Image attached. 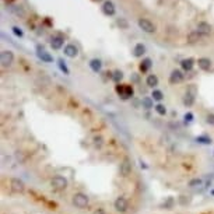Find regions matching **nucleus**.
<instances>
[{
	"mask_svg": "<svg viewBox=\"0 0 214 214\" xmlns=\"http://www.w3.org/2000/svg\"><path fill=\"white\" fill-rule=\"evenodd\" d=\"M116 93H118V95L121 97L122 100L126 101V100H129V98H132L134 91H133L132 85H129V84H126V85L118 84V85H116Z\"/></svg>",
	"mask_w": 214,
	"mask_h": 214,
	"instance_id": "nucleus-1",
	"label": "nucleus"
},
{
	"mask_svg": "<svg viewBox=\"0 0 214 214\" xmlns=\"http://www.w3.org/2000/svg\"><path fill=\"white\" fill-rule=\"evenodd\" d=\"M72 202L77 208H81L83 210V208H85L88 206V197H87V195H84V193H74Z\"/></svg>",
	"mask_w": 214,
	"mask_h": 214,
	"instance_id": "nucleus-2",
	"label": "nucleus"
},
{
	"mask_svg": "<svg viewBox=\"0 0 214 214\" xmlns=\"http://www.w3.org/2000/svg\"><path fill=\"white\" fill-rule=\"evenodd\" d=\"M51 185H52V187L56 189V190H64L67 187V185H69V182H67V179L64 178V176H62V175H56V176L52 178Z\"/></svg>",
	"mask_w": 214,
	"mask_h": 214,
	"instance_id": "nucleus-3",
	"label": "nucleus"
},
{
	"mask_svg": "<svg viewBox=\"0 0 214 214\" xmlns=\"http://www.w3.org/2000/svg\"><path fill=\"white\" fill-rule=\"evenodd\" d=\"M195 98H196V87L195 85H190L189 88L186 90V94H185L183 98V105L185 106H192L195 104Z\"/></svg>",
	"mask_w": 214,
	"mask_h": 214,
	"instance_id": "nucleus-4",
	"label": "nucleus"
},
{
	"mask_svg": "<svg viewBox=\"0 0 214 214\" xmlns=\"http://www.w3.org/2000/svg\"><path fill=\"white\" fill-rule=\"evenodd\" d=\"M137 24H139L140 30H143L144 32H147V34H154L155 31H157L155 25H154L150 20H147V18H140Z\"/></svg>",
	"mask_w": 214,
	"mask_h": 214,
	"instance_id": "nucleus-5",
	"label": "nucleus"
},
{
	"mask_svg": "<svg viewBox=\"0 0 214 214\" xmlns=\"http://www.w3.org/2000/svg\"><path fill=\"white\" fill-rule=\"evenodd\" d=\"M13 62H14V53L11 51H3L0 55V63L3 64L4 67L11 66Z\"/></svg>",
	"mask_w": 214,
	"mask_h": 214,
	"instance_id": "nucleus-6",
	"label": "nucleus"
},
{
	"mask_svg": "<svg viewBox=\"0 0 214 214\" xmlns=\"http://www.w3.org/2000/svg\"><path fill=\"white\" fill-rule=\"evenodd\" d=\"M10 187L14 193H23L25 190V183L18 178H11L10 179Z\"/></svg>",
	"mask_w": 214,
	"mask_h": 214,
	"instance_id": "nucleus-7",
	"label": "nucleus"
},
{
	"mask_svg": "<svg viewBox=\"0 0 214 214\" xmlns=\"http://www.w3.org/2000/svg\"><path fill=\"white\" fill-rule=\"evenodd\" d=\"M113 206H115V210H116V211H119V213H126L127 207H129V203H127L126 197L119 196L118 199L115 200Z\"/></svg>",
	"mask_w": 214,
	"mask_h": 214,
	"instance_id": "nucleus-8",
	"label": "nucleus"
},
{
	"mask_svg": "<svg viewBox=\"0 0 214 214\" xmlns=\"http://www.w3.org/2000/svg\"><path fill=\"white\" fill-rule=\"evenodd\" d=\"M36 56L39 57L42 62H45V63H51V62H53L52 55L49 53V52H46L45 49H43V46H41V45L36 46Z\"/></svg>",
	"mask_w": 214,
	"mask_h": 214,
	"instance_id": "nucleus-9",
	"label": "nucleus"
},
{
	"mask_svg": "<svg viewBox=\"0 0 214 214\" xmlns=\"http://www.w3.org/2000/svg\"><path fill=\"white\" fill-rule=\"evenodd\" d=\"M130 172H132V163H130L129 158H125L121 163V167H119V174H121V176L126 178L130 175Z\"/></svg>",
	"mask_w": 214,
	"mask_h": 214,
	"instance_id": "nucleus-10",
	"label": "nucleus"
},
{
	"mask_svg": "<svg viewBox=\"0 0 214 214\" xmlns=\"http://www.w3.org/2000/svg\"><path fill=\"white\" fill-rule=\"evenodd\" d=\"M183 79H185V74L178 69L172 70L171 74H169V83L171 84H179V83L183 81Z\"/></svg>",
	"mask_w": 214,
	"mask_h": 214,
	"instance_id": "nucleus-11",
	"label": "nucleus"
},
{
	"mask_svg": "<svg viewBox=\"0 0 214 214\" xmlns=\"http://www.w3.org/2000/svg\"><path fill=\"white\" fill-rule=\"evenodd\" d=\"M64 56H67V57H77L79 56V48L76 45H73V43H69V45H66L64 46Z\"/></svg>",
	"mask_w": 214,
	"mask_h": 214,
	"instance_id": "nucleus-12",
	"label": "nucleus"
},
{
	"mask_svg": "<svg viewBox=\"0 0 214 214\" xmlns=\"http://www.w3.org/2000/svg\"><path fill=\"white\" fill-rule=\"evenodd\" d=\"M196 31L199 34H202L203 36H207V35H210L211 34V25L208 24V23H199L197 24V28H196Z\"/></svg>",
	"mask_w": 214,
	"mask_h": 214,
	"instance_id": "nucleus-13",
	"label": "nucleus"
},
{
	"mask_svg": "<svg viewBox=\"0 0 214 214\" xmlns=\"http://www.w3.org/2000/svg\"><path fill=\"white\" fill-rule=\"evenodd\" d=\"M63 43H64V38L62 35H55L51 38V46L55 49V51L60 49L62 46H63Z\"/></svg>",
	"mask_w": 214,
	"mask_h": 214,
	"instance_id": "nucleus-14",
	"label": "nucleus"
},
{
	"mask_svg": "<svg viewBox=\"0 0 214 214\" xmlns=\"http://www.w3.org/2000/svg\"><path fill=\"white\" fill-rule=\"evenodd\" d=\"M115 11H116V9H115V4L112 3L111 0H106V2H104L102 4V13L105 15H113Z\"/></svg>",
	"mask_w": 214,
	"mask_h": 214,
	"instance_id": "nucleus-15",
	"label": "nucleus"
},
{
	"mask_svg": "<svg viewBox=\"0 0 214 214\" xmlns=\"http://www.w3.org/2000/svg\"><path fill=\"white\" fill-rule=\"evenodd\" d=\"M197 64H199V69L204 70V72L211 69V60L208 57H200L199 60H197Z\"/></svg>",
	"mask_w": 214,
	"mask_h": 214,
	"instance_id": "nucleus-16",
	"label": "nucleus"
},
{
	"mask_svg": "<svg viewBox=\"0 0 214 214\" xmlns=\"http://www.w3.org/2000/svg\"><path fill=\"white\" fill-rule=\"evenodd\" d=\"M158 81H160V80H158V77L155 74H148L147 79H146V84H147L150 88H154V90H155V87L158 85Z\"/></svg>",
	"mask_w": 214,
	"mask_h": 214,
	"instance_id": "nucleus-17",
	"label": "nucleus"
},
{
	"mask_svg": "<svg viewBox=\"0 0 214 214\" xmlns=\"http://www.w3.org/2000/svg\"><path fill=\"white\" fill-rule=\"evenodd\" d=\"M195 66V60H193L192 57H187V59H183L181 62V67L185 70V72H190Z\"/></svg>",
	"mask_w": 214,
	"mask_h": 214,
	"instance_id": "nucleus-18",
	"label": "nucleus"
},
{
	"mask_svg": "<svg viewBox=\"0 0 214 214\" xmlns=\"http://www.w3.org/2000/svg\"><path fill=\"white\" fill-rule=\"evenodd\" d=\"M90 67L94 73H100L102 69V62L100 59H91L90 60Z\"/></svg>",
	"mask_w": 214,
	"mask_h": 214,
	"instance_id": "nucleus-19",
	"label": "nucleus"
},
{
	"mask_svg": "<svg viewBox=\"0 0 214 214\" xmlns=\"http://www.w3.org/2000/svg\"><path fill=\"white\" fill-rule=\"evenodd\" d=\"M151 66H153V60H151L150 57H146V59H143L142 63H140V72L147 73L151 69Z\"/></svg>",
	"mask_w": 214,
	"mask_h": 214,
	"instance_id": "nucleus-20",
	"label": "nucleus"
},
{
	"mask_svg": "<svg viewBox=\"0 0 214 214\" xmlns=\"http://www.w3.org/2000/svg\"><path fill=\"white\" fill-rule=\"evenodd\" d=\"M146 53V46L143 43H137L133 48V56L134 57H143V55Z\"/></svg>",
	"mask_w": 214,
	"mask_h": 214,
	"instance_id": "nucleus-21",
	"label": "nucleus"
},
{
	"mask_svg": "<svg viewBox=\"0 0 214 214\" xmlns=\"http://www.w3.org/2000/svg\"><path fill=\"white\" fill-rule=\"evenodd\" d=\"M202 38H204V36H203L202 34H199L197 31H195V32H192V34H189V35H187L186 41H187L189 43H196L197 41H200Z\"/></svg>",
	"mask_w": 214,
	"mask_h": 214,
	"instance_id": "nucleus-22",
	"label": "nucleus"
},
{
	"mask_svg": "<svg viewBox=\"0 0 214 214\" xmlns=\"http://www.w3.org/2000/svg\"><path fill=\"white\" fill-rule=\"evenodd\" d=\"M142 105L144 109H151L154 108V100L151 98V97H144L142 100Z\"/></svg>",
	"mask_w": 214,
	"mask_h": 214,
	"instance_id": "nucleus-23",
	"label": "nucleus"
},
{
	"mask_svg": "<svg viewBox=\"0 0 214 214\" xmlns=\"http://www.w3.org/2000/svg\"><path fill=\"white\" fill-rule=\"evenodd\" d=\"M151 98H153L154 101H163V98H164V94H163V91L161 90H153V93H151Z\"/></svg>",
	"mask_w": 214,
	"mask_h": 214,
	"instance_id": "nucleus-24",
	"label": "nucleus"
},
{
	"mask_svg": "<svg viewBox=\"0 0 214 214\" xmlns=\"http://www.w3.org/2000/svg\"><path fill=\"white\" fill-rule=\"evenodd\" d=\"M116 25L121 27V30H127L129 28V23H127L126 18H116Z\"/></svg>",
	"mask_w": 214,
	"mask_h": 214,
	"instance_id": "nucleus-25",
	"label": "nucleus"
},
{
	"mask_svg": "<svg viewBox=\"0 0 214 214\" xmlns=\"http://www.w3.org/2000/svg\"><path fill=\"white\" fill-rule=\"evenodd\" d=\"M122 79H123V73L121 72V70H115L113 73H112V80H113L115 83H121Z\"/></svg>",
	"mask_w": 214,
	"mask_h": 214,
	"instance_id": "nucleus-26",
	"label": "nucleus"
},
{
	"mask_svg": "<svg viewBox=\"0 0 214 214\" xmlns=\"http://www.w3.org/2000/svg\"><path fill=\"white\" fill-rule=\"evenodd\" d=\"M196 142L197 143H202V144H211V143H213V140H211V137H208V136H197V137H196Z\"/></svg>",
	"mask_w": 214,
	"mask_h": 214,
	"instance_id": "nucleus-27",
	"label": "nucleus"
},
{
	"mask_svg": "<svg viewBox=\"0 0 214 214\" xmlns=\"http://www.w3.org/2000/svg\"><path fill=\"white\" fill-rule=\"evenodd\" d=\"M154 109H155V112H157L160 116H165L167 115V108H165V105H163V104H157V105L154 106Z\"/></svg>",
	"mask_w": 214,
	"mask_h": 214,
	"instance_id": "nucleus-28",
	"label": "nucleus"
},
{
	"mask_svg": "<svg viewBox=\"0 0 214 214\" xmlns=\"http://www.w3.org/2000/svg\"><path fill=\"white\" fill-rule=\"evenodd\" d=\"M57 66H59V69H60L64 74H70V70H69V67L66 66L63 59H57Z\"/></svg>",
	"mask_w": 214,
	"mask_h": 214,
	"instance_id": "nucleus-29",
	"label": "nucleus"
},
{
	"mask_svg": "<svg viewBox=\"0 0 214 214\" xmlns=\"http://www.w3.org/2000/svg\"><path fill=\"white\" fill-rule=\"evenodd\" d=\"M202 185H203L202 179L195 178V179H190L189 183H187V186H189V187H199V186H202Z\"/></svg>",
	"mask_w": 214,
	"mask_h": 214,
	"instance_id": "nucleus-30",
	"label": "nucleus"
},
{
	"mask_svg": "<svg viewBox=\"0 0 214 214\" xmlns=\"http://www.w3.org/2000/svg\"><path fill=\"white\" fill-rule=\"evenodd\" d=\"M94 146H95L97 148H101L104 146V139L101 136H95V137H94Z\"/></svg>",
	"mask_w": 214,
	"mask_h": 214,
	"instance_id": "nucleus-31",
	"label": "nucleus"
},
{
	"mask_svg": "<svg viewBox=\"0 0 214 214\" xmlns=\"http://www.w3.org/2000/svg\"><path fill=\"white\" fill-rule=\"evenodd\" d=\"M10 10H11L13 13H15L17 15H21V17H23V15H25V11L21 9V7H18V6H11V7H10Z\"/></svg>",
	"mask_w": 214,
	"mask_h": 214,
	"instance_id": "nucleus-32",
	"label": "nucleus"
},
{
	"mask_svg": "<svg viewBox=\"0 0 214 214\" xmlns=\"http://www.w3.org/2000/svg\"><path fill=\"white\" fill-rule=\"evenodd\" d=\"M11 31L15 36H18V38H23V36H24V31H23L20 27H13Z\"/></svg>",
	"mask_w": 214,
	"mask_h": 214,
	"instance_id": "nucleus-33",
	"label": "nucleus"
},
{
	"mask_svg": "<svg viewBox=\"0 0 214 214\" xmlns=\"http://www.w3.org/2000/svg\"><path fill=\"white\" fill-rule=\"evenodd\" d=\"M193 118H195V116H193L192 112H186V113H185V116H183V119H185V122H186V123H192Z\"/></svg>",
	"mask_w": 214,
	"mask_h": 214,
	"instance_id": "nucleus-34",
	"label": "nucleus"
},
{
	"mask_svg": "<svg viewBox=\"0 0 214 214\" xmlns=\"http://www.w3.org/2000/svg\"><path fill=\"white\" fill-rule=\"evenodd\" d=\"M174 204H175V200L172 199V197H168V199H167V202L164 203V206H165V208H168V210H169V208H172V207H174Z\"/></svg>",
	"mask_w": 214,
	"mask_h": 214,
	"instance_id": "nucleus-35",
	"label": "nucleus"
},
{
	"mask_svg": "<svg viewBox=\"0 0 214 214\" xmlns=\"http://www.w3.org/2000/svg\"><path fill=\"white\" fill-rule=\"evenodd\" d=\"M179 203H181L182 206H186L187 203H190V199H189V196H179Z\"/></svg>",
	"mask_w": 214,
	"mask_h": 214,
	"instance_id": "nucleus-36",
	"label": "nucleus"
},
{
	"mask_svg": "<svg viewBox=\"0 0 214 214\" xmlns=\"http://www.w3.org/2000/svg\"><path fill=\"white\" fill-rule=\"evenodd\" d=\"M206 122H207L208 125H211V126H214V113H208L207 116H206Z\"/></svg>",
	"mask_w": 214,
	"mask_h": 214,
	"instance_id": "nucleus-37",
	"label": "nucleus"
},
{
	"mask_svg": "<svg viewBox=\"0 0 214 214\" xmlns=\"http://www.w3.org/2000/svg\"><path fill=\"white\" fill-rule=\"evenodd\" d=\"M93 214H106V211L104 210V208H98V210H95Z\"/></svg>",
	"mask_w": 214,
	"mask_h": 214,
	"instance_id": "nucleus-38",
	"label": "nucleus"
},
{
	"mask_svg": "<svg viewBox=\"0 0 214 214\" xmlns=\"http://www.w3.org/2000/svg\"><path fill=\"white\" fill-rule=\"evenodd\" d=\"M140 167H142V168H144V169H146V168H147V165H146V164H144V163H140Z\"/></svg>",
	"mask_w": 214,
	"mask_h": 214,
	"instance_id": "nucleus-39",
	"label": "nucleus"
},
{
	"mask_svg": "<svg viewBox=\"0 0 214 214\" xmlns=\"http://www.w3.org/2000/svg\"><path fill=\"white\" fill-rule=\"evenodd\" d=\"M7 3H13V2H14V0H6Z\"/></svg>",
	"mask_w": 214,
	"mask_h": 214,
	"instance_id": "nucleus-40",
	"label": "nucleus"
},
{
	"mask_svg": "<svg viewBox=\"0 0 214 214\" xmlns=\"http://www.w3.org/2000/svg\"><path fill=\"white\" fill-rule=\"evenodd\" d=\"M211 195H213V196H214V190H211Z\"/></svg>",
	"mask_w": 214,
	"mask_h": 214,
	"instance_id": "nucleus-41",
	"label": "nucleus"
},
{
	"mask_svg": "<svg viewBox=\"0 0 214 214\" xmlns=\"http://www.w3.org/2000/svg\"><path fill=\"white\" fill-rule=\"evenodd\" d=\"M94 2H100V0H94Z\"/></svg>",
	"mask_w": 214,
	"mask_h": 214,
	"instance_id": "nucleus-42",
	"label": "nucleus"
}]
</instances>
